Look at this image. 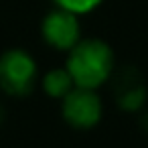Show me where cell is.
<instances>
[{
  "label": "cell",
  "instance_id": "obj_5",
  "mask_svg": "<svg viewBox=\"0 0 148 148\" xmlns=\"http://www.w3.org/2000/svg\"><path fill=\"white\" fill-rule=\"evenodd\" d=\"M75 87L67 69H51L43 79V89L51 97H65Z\"/></svg>",
  "mask_w": 148,
  "mask_h": 148
},
{
  "label": "cell",
  "instance_id": "obj_1",
  "mask_svg": "<svg viewBox=\"0 0 148 148\" xmlns=\"http://www.w3.org/2000/svg\"><path fill=\"white\" fill-rule=\"evenodd\" d=\"M114 63V51L108 43L99 39H85L69 49L65 69L77 87L97 89L110 79Z\"/></svg>",
  "mask_w": 148,
  "mask_h": 148
},
{
  "label": "cell",
  "instance_id": "obj_7",
  "mask_svg": "<svg viewBox=\"0 0 148 148\" xmlns=\"http://www.w3.org/2000/svg\"><path fill=\"white\" fill-rule=\"evenodd\" d=\"M103 0H55V4L59 8H65L69 12H75V14H85V12H91L93 8H97Z\"/></svg>",
  "mask_w": 148,
  "mask_h": 148
},
{
  "label": "cell",
  "instance_id": "obj_3",
  "mask_svg": "<svg viewBox=\"0 0 148 148\" xmlns=\"http://www.w3.org/2000/svg\"><path fill=\"white\" fill-rule=\"evenodd\" d=\"M101 99L95 89L73 87L63 97V118L69 126L77 130H89L101 120Z\"/></svg>",
  "mask_w": 148,
  "mask_h": 148
},
{
  "label": "cell",
  "instance_id": "obj_2",
  "mask_svg": "<svg viewBox=\"0 0 148 148\" xmlns=\"http://www.w3.org/2000/svg\"><path fill=\"white\" fill-rule=\"evenodd\" d=\"M37 81V63L23 49H8L0 55V87L8 95H29Z\"/></svg>",
  "mask_w": 148,
  "mask_h": 148
},
{
  "label": "cell",
  "instance_id": "obj_4",
  "mask_svg": "<svg viewBox=\"0 0 148 148\" xmlns=\"http://www.w3.org/2000/svg\"><path fill=\"white\" fill-rule=\"evenodd\" d=\"M41 33L45 43L57 51H69L81 41V27H79L77 14L65 8L51 10L43 18Z\"/></svg>",
  "mask_w": 148,
  "mask_h": 148
},
{
  "label": "cell",
  "instance_id": "obj_6",
  "mask_svg": "<svg viewBox=\"0 0 148 148\" xmlns=\"http://www.w3.org/2000/svg\"><path fill=\"white\" fill-rule=\"evenodd\" d=\"M144 99H146V89H144V85H142V83L136 85V81H132V83L124 85V89L120 91V95H118V106H122L124 110L132 112V110H138V108L144 103Z\"/></svg>",
  "mask_w": 148,
  "mask_h": 148
}]
</instances>
